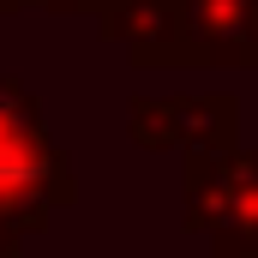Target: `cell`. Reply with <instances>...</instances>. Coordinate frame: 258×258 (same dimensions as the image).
<instances>
[{"label": "cell", "instance_id": "6da1fadb", "mask_svg": "<svg viewBox=\"0 0 258 258\" xmlns=\"http://www.w3.org/2000/svg\"><path fill=\"white\" fill-rule=\"evenodd\" d=\"M72 204H78V174L42 120L36 90L0 72V216L18 234H42Z\"/></svg>", "mask_w": 258, "mask_h": 258}, {"label": "cell", "instance_id": "7a4b0ae2", "mask_svg": "<svg viewBox=\"0 0 258 258\" xmlns=\"http://www.w3.org/2000/svg\"><path fill=\"white\" fill-rule=\"evenodd\" d=\"M180 228L210 240L216 258L258 252V150L252 144L180 162Z\"/></svg>", "mask_w": 258, "mask_h": 258}, {"label": "cell", "instance_id": "3957f363", "mask_svg": "<svg viewBox=\"0 0 258 258\" xmlns=\"http://www.w3.org/2000/svg\"><path fill=\"white\" fill-rule=\"evenodd\" d=\"M126 132L138 150H174L186 156H216L240 144V96L228 90H174V96H132Z\"/></svg>", "mask_w": 258, "mask_h": 258}, {"label": "cell", "instance_id": "277c9868", "mask_svg": "<svg viewBox=\"0 0 258 258\" xmlns=\"http://www.w3.org/2000/svg\"><path fill=\"white\" fill-rule=\"evenodd\" d=\"M90 18L108 48H120L138 72H186L198 66L186 0H90Z\"/></svg>", "mask_w": 258, "mask_h": 258}, {"label": "cell", "instance_id": "5b68a950", "mask_svg": "<svg viewBox=\"0 0 258 258\" xmlns=\"http://www.w3.org/2000/svg\"><path fill=\"white\" fill-rule=\"evenodd\" d=\"M198 66H246L252 72V18L258 0H186Z\"/></svg>", "mask_w": 258, "mask_h": 258}, {"label": "cell", "instance_id": "8992f818", "mask_svg": "<svg viewBox=\"0 0 258 258\" xmlns=\"http://www.w3.org/2000/svg\"><path fill=\"white\" fill-rule=\"evenodd\" d=\"M24 6H42V12H90V0H0V18H12Z\"/></svg>", "mask_w": 258, "mask_h": 258}, {"label": "cell", "instance_id": "52a82bcc", "mask_svg": "<svg viewBox=\"0 0 258 258\" xmlns=\"http://www.w3.org/2000/svg\"><path fill=\"white\" fill-rule=\"evenodd\" d=\"M24 240H30V234H18V228L0 216V258H18V252H24Z\"/></svg>", "mask_w": 258, "mask_h": 258}, {"label": "cell", "instance_id": "ba28073f", "mask_svg": "<svg viewBox=\"0 0 258 258\" xmlns=\"http://www.w3.org/2000/svg\"><path fill=\"white\" fill-rule=\"evenodd\" d=\"M252 72H258V18H252Z\"/></svg>", "mask_w": 258, "mask_h": 258}, {"label": "cell", "instance_id": "9c48e42d", "mask_svg": "<svg viewBox=\"0 0 258 258\" xmlns=\"http://www.w3.org/2000/svg\"><path fill=\"white\" fill-rule=\"evenodd\" d=\"M114 258H150V252H114Z\"/></svg>", "mask_w": 258, "mask_h": 258}, {"label": "cell", "instance_id": "30bf717a", "mask_svg": "<svg viewBox=\"0 0 258 258\" xmlns=\"http://www.w3.org/2000/svg\"><path fill=\"white\" fill-rule=\"evenodd\" d=\"M246 258H258V252H246Z\"/></svg>", "mask_w": 258, "mask_h": 258}, {"label": "cell", "instance_id": "8fae6325", "mask_svg": "<svg viewBox=\"0 0 258 258\" xmlns=\"http://www.w3.org/2000/svg\"><path fill=\"white\" fill-rule=\"evenodd\" d=\"M210 258H216V252H210Z\"/></svg>", "mask_w": 258, "mask_h": 258}]
</instances>
